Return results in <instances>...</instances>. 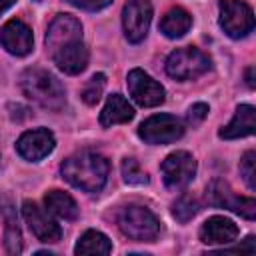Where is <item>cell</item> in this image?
I'll use <instances>...</instances> for the list:
<instances>
[{
	"mask_svg": "<svg viewBox=\"0 0 256 256\" xmlns=\"http://www.w3.org/2000/svg\"><path fill=\"white\" fill-rule=\"evenodd\" d=\"M60 172H62L64 180L68 184H72L74 188L96 194L104 188V184L108 180L110 166H108V160L102 154L84 150V152L68 156L62 162Z\"/></svg>",
	"mask_w": 256,
	"mask_h": 256,
	"instance_id": "obj_1",
	"label": "cell"
},
{
	"mask_svg": "<svg viewBox=\"0 0 256 256\" xmlns=\"http://www.w3.org/2000/svg\"><path fill=\"white\" fill-rule=\"evenodd\" d=\"M20 88L26 98L48 110H62L66 104V92L56 76L42 68H28L20 76Z\"/></svg>",
	"mask_w": 256,
	"mask_h": 256,
	"instance_id": "obj_2",
	"label": "cell"
},
{
	"mask_svg": "<svg viewBox=\"0 0 256 256\" xmlns=\"http://www.w3.org/2000/svg\"><path fill=\"white\" fill-rule=\"evenodd\" d=\"M120 230L136 242H154L160 234L158 218L144 206H126L118 214Z\"/></svg>",
	"mask_w": 256,
	"mask_h": 256,
	"instance_id": "obj_3",
	"label": "cell"
},
{
	"mask_svg": "<svg viewBox=\"0 0 256 256\" xmlns=\"http://www.w3.org/2000/svg\"><path fill=\"white\" fill-rule=\"evenodd\" d=\"M210 70V58L192 46L176 48L166 58V74L176 80H194Z\"/></svg>",
	"mask_w": 256,
	"mask_h": 256,
	"instance_id": "obj_4",
	"label": "cell"
},
{
	"mask_svg": "<svg viewBox=\"0 0 256 256\" xmlns=\"http://www.w3.org/2000/svg\"><path fill=\"white\" fill-rule=\"evenodd\" d=\"M206 198H208L210 206L232 210V212L244 216L246 220H254L256 218V202H254V198H246V196L234 194V190L230 188V184L226 180L214 178L210 182L208 190H206Z\"/></svg>",
	"mask_w": 256,
	"mask_h": 256,
	"instance_id": "obj_5",
	"label": "cell"
},
{
	"mask_svg": "<svg viewBox=\"0 0 256 256\" xmlns=\"http://www.w3.org/2000/svg\"><path fill=\"white\" fill-rule=\"evenodd\" d=\"M220 28L234 40L254 30V12L242 0H220Z\"/></svg>",
	"mask_w": 256,
	"mask_h": 256,
	"instance_id": "obj_6",
	"label": "cell"
},
{
	"mask_svg": "<svg viewBox=\"0 0 256 256\" xmlns=\"http://www.w3.org/2000/svg\"><path fill=\"white\" fill-rule=\"evenodd\" d=\"M182 134L184 124L172 114H154L146 118L138 128V136L146 144H170L182 138Z\"/></svg>",
	"mask_w": 256,
	"mask_h": 256,
	"instance_id": "obj_7",
	"label": "cell"
},
{
	"mask_svg": "<svg viewBox=\"0 0 256 256\" xmlns=\"http://www.w3.org/2000/svg\"><path fill=\"white\" fill-rule=\"evenodd\" d=\"M160 170H162V180H164L166 188L180 190L192 182V178L196 174V160L190 152L176 150L166 156Z\"/></svg>",
	"mask_w": 256,
	"mask_h": 256,
	"instance_id": "obj_8",
	"label": "cell"
},
{
	"mask_svg": "<svg viewBox=\"0 0 256 256\" xmlns=\"http://www.w3.org/2000/svg\"><path fill=\"white\" fill-rule=\"evenodd\" d=\"M152 20L150 0H130L122 10V28L128 42L138 44L146 38Z\"/></svg>",
	"mask_w": 256,
	"mask_h": 256,
	"instance_id": "obj_9",
	"label": "cell"
},
{
	"mask_svg": "<svg viewBox=\"0 0 256 256\" xmlns=\"http://www.w3.org/2000/svg\"><path fill=\"white\" fill-rule=\"evenodd\" d=\"M128 90L130 96L134 98L136 104H140L142 108H154L158 104L164 102L166 92L164 86L160 82H156L150 74H146L140 68H134L128 72Z\"/></svg>",
	"mask_w": 256,
	"mask_h": 256,
	"instance_id": "obj_10",
	"label": "cell"
},
{
	"mask_svg": "<svg viewBox=\"0 0 256 256\" xmlns=\"http://www.w3.org/2000/svg\"><path fill=\"white\" fill-rule=\"evenodd\" d=\"M22 214H24V220L28 224V228L32 230V234L40 240V242H58L62 238V230L60 226L48 216L46 210H42L36 202H30V200H24L22 202Z\"/></svg>",
	"mask_w": 256,
	"mask_h": 256,
	"instance_id": "obj_11",
	"label": "cell"
},
{
	"mask_svg": "<svg viewBox=\"0 0 256 256\" xmlns=\"http://www.w3.org/2000/svg\"><path fill=\"white\" fill-rule=\"evenodd\" d=\"M56 146L54 134L48 128H36V130H28L24 132L18 142H16V152L28 160V162H38L44 156H48Z\"/></svg>",
	"mask_w": 256,
	"mask_h": 256,
	"instance_id": "obj_12",
	"label": "cell"
},
{
	"mask_svg": "<svg viewBox=\"0 0 256 256\" xmlns=\"http://www.w3.org/2000/svg\"><path fill=\"white\" fill-rule=\"evenodd\" d=\"M80 38H82L80 20L74 18L72 14H58L46 30V48H48V52H54L56 48H60L72 40H80Z\"/></svg>",
	"mask_w": 256,
	"mask_h": 256,
	"instance_id": "obj_13",
	"label": "cell"
},
{
	"mask_svg": "<svg viewBox=\"0 0 256 256\" xmlns=\"http://www.w3.org/2000/svg\"><path fill=\"white\" fill-rule=\"evenodd\" d=\"M0 44L4 46L6 52L14 56H26L32 52L34 46L32 30L22 20H8L0 28Z\"/></svg>",
	"mask_w": 256,
	"mask_h": 256,
	"instance_id": "obj_14",
	"label": "cell"
},
{
	"mask_svg": "<svg viewBox=\"0 0 256 256\" xmlns=\"http://www.w3.org/2000/svg\"><path fill=\"white\" fill-rule=\"evenodd\" d=\"M54 64L64 72V74H80L86 66H88V48L84 46L82 38L80 40H72L60 48H56L54 52H50Z\"/></svg>",
	"mask_w": 256,
	"mask_h": 256,
	"instance_id": "obj_15",
	"label": "cell"
},
{
	"mask_svg": "<svg viewBox=\"0 0 256 256\" xmlns=\"http://www.w3.org/2000/svg\"><path fill=\"white\" fill-rule=\"evenodd\" d=\"M238 226L224 216H212L200 226V240L204 244H230L238 238Z\"/></svg>",
	"mask_w": 256,
	"mask_h": 256,
	"instance_id": "obj_16",
	"label": "cell"
},
{
	"mask_svg": "<svg viewBox=\"0 0 256 256\" xmlns=\"http://www.w3.org/2000/svg\"><path fill=\"white\" fill-rule=\"evenodd\" d=\"M254 130H256V110H254V106L240 104L236 108V114L230 120V124L224 126L218 132V136L224 138V140H234V138L250 136V134H254Z\"/></svg>",
	"mask_w": 256,
	"mask_h": 256,
	"instance_id": "obj_17",
	"label": "cell"
},
{
	"mask_svg": "<svg viewBox=\"0 0 256 256\" xmlns=\"http://www.w3.org/2000/svg\"><path fill=\"white\" fill-rule=\"evenodd\" d=\"M132 118H134V108L128 104V100L122 94H110L100 112V124L104 128H110L114 124H126Z\"/></svg>",
	"mask_w": 256,
	"mask_h": 256,
	"instance_id": "obj_18",
	"label": "cell"
},
{
	"mask_svg": "<svg viewBox=\"0 0 256 256\" xmlns=\"http://www.w3.org/2000/svg\"><path fill=\"white\" fill-rule=\"evenodd\" d=\"M44 204L48 208L50 214L62 218V220H76L78 218V204L74 202V198L62 190H50L46 196H44Z\"/></svg>",
	"mask_w": 256,
	"mask_h": 256,
	"instance_id": "obj_19",
	"label": "cell"
},
{
	"mask_svg": "<svg viewBox=\"0 0 256 256\" xmlns=\"http://www.w3.org/2000/svg\"><path fill=\"white\" fill-rule=\"evenodd\" d=\"M0 210L4 214L6 220V228H4V246L8 254H20L22 252V234L18 228V218L16 212L12 210V204L6 198H0Z\"/></svg>",
	"mask_w": 256,
	"mask_h": 256,
	"instance_id": "obj_20",
	"label": "cell"
},
{
	"mask_svg": "<svg viewBox=\"0 0 256 256\" xmlns=\"http://www.w3.org/2000/svg\"><path fill=\"white\" fill-rule=\"evenodd\" d=\"M190 26H192V16L184 8H180V6L170 8L164 14V18L160 20V32L164 36H168V38H180V36H184L190 30Z\"/></svg>",
	"mask_w": 256,
	"mask_h": 256,
	"instance_id": "obj_21",
	"label": "cell"
},
{
	"mask_svg": "<svg viewBox=\"0 0 256 256\" xmlns=\"http://www.w3.org/2000/svg\"><path fill=\"white\" fill-rule=\"evenodd\" d=\"M74 252L76 254H110L112 244L106 234H102L98 230H86L80 236V240L76 242Z\"/></svg>",
	"mask_w": 256,
	"mask_h": 256,
	"instance_id": "obj_22",
	"label": "cell"
},
{
	"mask_svg": "<svg viewBox=\"0 0 256 256\" xmlns=\"http://www.w3.org/2000/svg\"><path fill=\"white\" fill-rule=\"evenodd\" d=\"M200 212V204H198V200H196V196H192L190 192H184L174 204H172V214H174V218L178 220V222H188V220H192L196 214Z\"/></svg>",
	"mask_w": 256,
	"mask_h": 256,
	"instance_id": "obj_23",
	"label": "cell"
},
{
	"mask_svg": "<svg viewBox=\"0 0 256 256\" xmlns=\"http://www.w3.org/2000/svg\"><path fill=\"white\" fill-rule=\"evenodd\" d=\"M122 178L126 184H132V186H146L148 184V174L140 168V164L134 158L122 160Z\"/></svg>",
	"mask_w": 256,
	"mask_h": 256,
	"instance_id": "obj_24",
	"label": "cell"
},
{
	"mask_svg": "<svg viewBox=\"0 0 256 256\" xmlns=\"http://www.w3.org/2000/svg\"><path fill=\"white\" fill-rule=\"evenodd\" d=\"M104 86H106V76L104 74H94L88 82H86V86L82 88V100L88 104V106H94L98 100H100V96H102V92H104Z\"/></svg>",
	"mask_w": 256,
	"mask_h": 256,
	"instance_id": "obj_25",
	"label": "cell"
},
{
	"mask_svg": "<svg viewBox=\"0 0 256 256\" xmlns=\"http://www.w3.org/2000/svg\"><path fill=\"white\" fill-rule=\"evenodd\" d=\"M240 176L248 184L250 190L256 188V152L248 150L240 160Z\"/></svg>",
	"mask_w": 256,
	"mask_h": 256,
	"instance_id": "obj_26",
	"label": "cell"
},
{
	"mask_svg": "<svg viewBox=\"0 0 256 256\" xmlns=\"http://www.w3.org/2000/svg\"><path fill=\"white\" fill-rule=\"evenodd\" d=\"M206 116H208V104H204V102L192 104L190 110H188V122H190L192 126H194V124H200Z\"/></svg>",
	"mask_w": 256,
	"mask_h": 256,
	"instance_id": "obj_27",
	"label": "cell"
},
{
	"mask_svg": "<svg viewBox=\"0 0 256 256\" xmlns=\"http://www.w3.org/2000/svg\"><path fill=\"white\" fill-rule=\"evenodd\" d=\"M68 2L74 4L76 8H82V10H88V12H96V10L106 8L112 0H68Z\"/></svg>",
	"mask_w": 256,
	"mask_h": 256,
	"instance_id": "obj_28",
	"label": "cell"
},
{
	"mask_svg": "<svg viewBox=\"0 0 256 256\" xmlns=\"http://www.w3.org/2000/svg\"><path fill=\"white\" fill-rule=\"evenodd\" d=\"M246 84H248L250 88L256 86V82H254V66H248V70H246Z\"/></svg>",
	"mask_w": 256,
	"mask_h": 256,
	"instance_id": "obj_29",
	"label": "cell"
},
{
	"mask_svg": "<svg viewBox=\"0 0 256 256\" xmlns=\"http://www.w3.org/2000/svg\"><path fill=\"white\" fill-rule=\"evenodd\" d=\"M14 2H16V0H0V14H2V12H6Z\"/></svg>",
	"mask_w": 256,
	"mask_h": 256,
	"instance_id": "obj_30",
	"label": "cell"
}]
</instances>
